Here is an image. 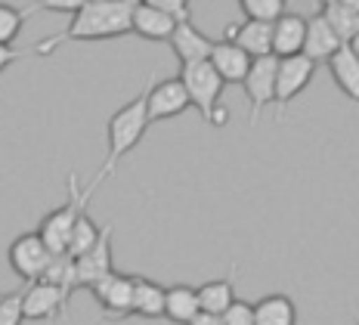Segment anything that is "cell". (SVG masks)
Instances as JSON below:
<instances>
[{"label": "cell", "instance_id": "3957f363", "mask_svg": "<svg viewBox=\"0 0 359 325\" xmlns=\"http://www.w3.org/2000/svg\"><path fill=\"white\" fill-rule=\"evenodd\" d=\"M102 180H93L87 189H81L78 186V173H69V201H65L62 208H56V211H50L47 217L41 220V230H37V236H41V241L47 245V251L59 257V254H65V248H69V236H72V226L74 220H78V214L81 211H87V201H90V195L96 192V186H100Z\"/></svg>", "mask_w": 359, "mask_h": 325}, {"label": "cell", "instance_id": "7a4b0ae2", "mask_svg": "<svg viewBox=\"0 0 359 325\" xmlns=\"http://www.w3.org/2000/svg\"><path fill=\"white\" fill-rule=\"evenodd\" d=\"M155 84V72L146 78L143 90H140L137 96H133L127 105L115 112V115L109 118L106 124V140H109V155H106V164H102L100 177L96 180H106L111 171H115V164L121 161L124 155H130L133 149H137V142L146 137L149 131V115H146V100H149V87Z\"/></svg>", "mask_w": 359, "mask_h": 325}, {"label": "cell", "instance_id": "d6986e66", "mask_svg": "<svg viewBox=\"0 0 359 325\" xmlns=\"http://www.w3.org/2000/svg\"><path fill=\"white\" fill-rule=\"evenodd\" d=\"M170 47H174L177 59L183 65H192V62H205L208 56H211V37L201 34L192 22H183V25L174 28V34H170Z\"/></svg>", "mask_w": 359, "mask_h": 325}, {"label": "cell", "instance_id": "5b68a950", "mask_svg": "<svg viewBox=\"0 0 359 325\" xmlns=\"http://www.w3.org/2000/svg\"><path fill=\"white\" fill-rule=\"evenodd\" d=\"M319 65H313L306 56H288V59H279L276 65V93H273V105H276V121L285 118L291 100L306 90L313 78H316Z\"/></svg>", "mask_w": 359, "mask_h": 325}, {"label": "cell", "instance_id": "9a60e30c", "mask_svg": "<svg viewBox=\"0 0 359 325\" xmlns=\"http://www.w3.org/2000/svg\"><path fill=\"white\" fill-rule=\"evenodd\" d=\"M306 19V28H304V47H301V56H306L313 65H323L332 59V53L341 47V41L334 37V32L325 25L323 16H304Z\"/></svg>", "mask_w": 359, "mask_h": 325}, {"label": "cell", "instance_id": "cb8c5ba5", "mask_svg": "<svg viewBox=\"0 0 359 325\" xmlns=\"http://www.w3.org/2000/svg\"><path fill=\"white\" fill-rule=\"evenodd\" d=\"M100 232H102V226H96L93 217H90L87 211H81L78 220H74V226H72V236H69V248H65V254H69L72 260H78L81 254H87L90 248L96 245Z\"/></svg>", "mask_w": 359, "mask_h": 325}, {"label": "cell", "instance_id": "ac0fdd59", "mask_svg": "<svg viewBox=\"0 0 359 325\" xmlns=\"http://www.w3.org/2000/svg\"><path fill=\"white\" fill-rule=\"evenodd\" d=\"M211 69L220 74L223 84H242L245 72H248L251 59L245 56L236 44H226V41H214L211 44V56H208Z\"/></svg>", "mask_w": 359, "mask_h": 325}, {"label": "cell", "instance_id": "83f0119b", "mask_svg": "<svg viewBox=\"0 0 359 325\" xmlns=\"http://www.w3.org/2000/svg\"><path fill=\"white\" fill-rule=\"evenodd\" d=\"M223 325H254V313H251V304L248 300H233V304L226 307V313L220 316Z\"/></svg>", "mask_w": 359, "mask_h": 325}, {"label": "cell", "instance_id": "5bb4252c", "mask_svg": "<svg viewBox=\"0 0 359 325\" xmlns=\"http://www.w3.org/2000/svg\"><path fill=\"white\" fill-rule=\"evenodd\" d=\"M174 22H170L152 0H137L130 13V32L146 37V41H170L174 34Z\"/></svg>", "mask_w": 359, "mask_h": 325}, {"label": "cell", "instance_id": "52a82bcc", "mask_svg": "<svg viewBox=\"0 0 359 325\" xmlns=\"http://www.w3.org/2000/svg\"><path fill=\"white\" fill-rule=\"evenodd\" d=\"M6 257H10L13 273L19 279H25V282H37L41 273L47 270V263L53 260V254L47 251V245L41 241L37 232H22V236H16Z\"/></svg>", "mask_w": 359, "mask_h": 325}, {"label": "cell", "instance_id": "f546056e", "mask_svg": "<svg viewBox=\"0 0 359 325\" xmlns=\"http://www.w3.org/2000/svg\"><path fill=\"white\" fill-rule=\"evenodd\" d=\"M28 50H16V47H0V72L10 69L13 62H19L22 56H25Z\"/></svg>", "mask_w": 359, "mask_h": 325}, {"label": "cell", "instance_id": "d4e9b609", "mask_svg": "<svg viewBox=\"0 0 359 325\" xmlns=\"http://www.w3.org/2000/svg\"><path fill=\"white\" fill-rule=\"evenodd\" d=\"M238 10H242L245 19L273 25L276 19H282L288 13V4L285 0H238Z\"/></svg>", "mask_w": 359, "mask_h": 325}, {"label": "cell", "instance_id": "7c38bea8", "mask_svg": "<svg viewBox=\"0 0 359 325\" xmlns=\"http://www.w3.org/2000/svg\"><path fill=\"white\" fill-rule=\"evenodd\" d=\"M223 41L236 44V47L242 50L248 59L273 56V53H269V44H273V25H264V22H251V19L229 22Z\"/></svg>", "mask_w": 359, "mask_h": 325}, {"label": "cell", "instance_id": "6da1fadb", "mask_svg": "<svg viewBox=\"0 0 359 325\" xmlns=\"http://www.w3.org/2000/svg\"><path fill=\"white\" fill-rule=\"evenodd\" d=\"M137 0H87L78 6V13L62 32L37 41L28 53L50 56L65 41H109V37L130 34V13Z\"/></svg>", "mask_w": 359, "mask_h": 325}, {"label": "cell", "instance_id": "ffe728a7", "mask_svg": "<svg viewBox=\"0 0 359 325\" xmlns=\"http://www.w3.org/2000/svg\"><path fill=\"white\" fill-rule=\"evenodd\" d=\"M254 325H297V307L288 294H264L251 304Z\"/></svg>", "mask_w": 359, "mask_h": 325}, {"label": "cell", "instance_id": "8fae6325", "mask_svg": "<svg viewBox=\"0 0 359 325\" xmlns=\"http://www.w3.org/2000/svg\"><path fill=\"white\" fill-rule=\"evenodd\" d=\"M109 273H115V263H111V226H102L96 245L74 260V282H78V288H90L96 279Z\"/></svg>", "mask_w": 359, "mask_h": 325}, {"label": "cell", "instance_id": "484cf974", "mask_svg": "<svg viewBox=\"0 0 359 325\" xmlns=\"http://www.w3.org/2000/svg\"><path fill=\"white\" fill-rule=\"evenodd\" d=\"M22 25H25V10L13 4H0V47H13Z\"/></svg>", "mask_w": 359, "mask_h": 325}, {"label": "cell", "instance_id": "277c9868", "mask_svg": "<svg viewBox=\"0 0 359 325\" xmlns=\"http://www.w3.org/2000/svg\"><path fill=\"white\" fill-rule=\"evenodd\" d=\"M180 84H183L186 90V96H189V105H196L198 109V115L205 118V121H211L214 115V109L220 105L223 100V81H220V74H217L211 69V62H192V65H183L180 69Z\"/></svg>", "mask_w": 359, "mask_h": 325}, {"label": "cell", "instance_id": "44dd1931", "mask_svg": "<svg viewBox=\"0 0 359 325\" xmlns=\"http://www.w3.org/2000/svg\"><path fill=\"white\" fill-rule=\"evenodd\" d=\"M164 313V285L152 279L133 276V298H130V316L140 319H161Z\"/></svg>", "mask_w": 359, "mask_h": 325}, {"label": "cell", "instance_id": "4fadbf2b", "mask_svg": "<svg viewBox=\"0 0 359 325\" xmlns=\"http://www.w3.org/2000/svg\"><path fill=\"white\" fill-rule=\"evenodd\" d=\"M332 81L338 84V90L350 100L359 96V53H356V44H341L338 50L332 53V59L325 62Z\"/></svg>", "mask_w": 359, "mask_h": 325}, {"label": "cell", "instance_id": "9c48e42d", "mask_svg": "<svg viewBox=\"0 0 359 325\" xmlns=\"http://www.w3.org/2000/svg\"><path fill=\"white\" fill-rule=\"evenodd\" d=\"M22 300V319H56L69 310V294L47 282H28L25 291H19Z\"/></svg>", "mask_w": 359, "mask_h": 325}, {"label": "cell", "instance_id": "4316f807", "mask_svg": "<svg viewBox=\"0 0 359 325\" xmlns=\"http://www.w3.org/2000/svg\"><path fill=\"white\" fill-rule=\"evenodd\" d=\"M155 6L168 16L174 25H183V22H189L192 19V4L189 0H152Z\"/></svg>", "mask_w": 359, "mask_h": 325}, {"label": "cell", "instance_id": "30bf717a", "mask_svg": "<svg viewBox=\"0 0 359 325\" xmlns=\"http://www.w3.org/2000/svg\"><path fill=\"white\" fill-rule=\"evenodd\" d=\"M186 109H189V96H186V90L177 78L155 81V84L149 87V100H146L149 124H155V121H170V118L183 115Z\"/></svg>", "mask_w": 359, "mask_h": 325}, {"label": "cell", "instance_id": "2e32d148", "mask_svg": "<svg viewBox=\"0 0 359 325\" xmlns=\"http://www.w3.org/2000/svg\"><path fill=\"white\" fill-rule=\"evenodd\" d=\"M325 25L334 32L341 44H356L359 37V4L356 0H325L323 13Z\"/></svg>", "mask_w": 359, "mask_h": 325}, {"label": "cell", "instance_id": "1f68e13d", "mask_svg": "<svg viewBox=\"0 0 359 325\" xmlns=\"http://www.w3.org/2000/svg\"><path fill=\"white\" fill-rule=\"evenodd\" d=\"M226 121H229V112L223 109V105H217V109H214V115H211V121H208V124H214V127H226Z\"/></svg>", "mask_w": 359, "mask_h": 325}, {"label": "cell", "instance_id": "603a6c76", "mask_svg": "<svg viewBox=\"0 0 359 325\" xmlns=\"http://www.w3.org/2000/svg\"><path fill=\"white\" fill-rule=\"evenodd\" d=\"M196 313H198V294L192 285H170V288H164L161 319H170L177 325H189V319Z\"/></svg>", "mask_w": 359, "mask_h": 325}, {"label": "cell", "instance_id": "e0dca14e", "mask_svg": "<svg viewBox=\"0 0 359 325\" xmlns=\"http://www.w3.org/2000/svg\"><path fill=\"white\" fill-rule=\"evenodd\" d=\"M304 28H306V19L297 16V13H285L282 19H276L273 22V44H269V53H273L276 59L301 56Z\"/></svg>", "mask_w": 359, "mask_h": 325}, {"label": "cell", "instance_id": "ba28073f", "mask_svg": "<svg viewBox=\"0 0 359 325\" xmlns=\"http://www.w3.org/2000/svg\"><path fill=\"white\" fill-rule=\"evenodd\" d=\"M90 294L100 300L102 313L109 319H127L130 316V298H133V276H124L115 270V273L96 279L90 285Z\"/></svg>", "mask_w": 359, "mask_h": 325}, {"label": "cell", "instance_id": "f1b7e54d", "mask_svg": "<svg viewBox=\"0 0 359 325\" xmlns=\"http://www.w3.org/2000/svg\"><path fill=\"white\" fill-rule=\"evenodd\" d=\"M0 325H22V300H19V291L4 294V300H0Z\"/></svg>", "mask_w": 359, "mask_h": 325}, {"label": "cell", "instance_id": "4dcf8cb0", "mask_svg": "<svg viewBox=\"0 0 359 325\" xmlns=\"http://www.w3.org/2000/svg\"><path fill=\"white\" fill-rule=\"evenodd\" d=\"M189 325H223V319L220 316H214V313H201L198 310V313L189 319Z\"/></svg>", "mask_w": 359, "mask_h": 325}, {"label": "cell", "instance_id": "d6a6232c", "mask_svg": "<svg viewBox=\"0 0 359 325\" xmlns=\"http://www.w3.org/2000/svg\"><path fill=\"white\" fill-rule=\"evenodd\" d=\"M0 300H4V294H0Z\"/></svg>", "mask_w": 359, "mask_h": 325}, {"label": "cell", "instance_id": "7402d4cb", "mask_svg": "<svg viewBox=\"0 0 359 325\" xmlns=\"http://www.w3.org/2000/svg\"><path fill=\"white\" fill-rule=\"evenodd\" d=\"M236 270H229L226 279H211V282L198 285L196 294H198V310L201 313H214V316H223L226 307L236 300Z\"/></svg>", "mask_w": 359, "mask_h": 325}, {"label": "cell", "instance_id": "8992f818", "mask_svg": "<svg viewBox=\"0 0 359 325\" xmlns=\"http://www.w3.org/2000/svg\"><path fill=\"white\" fill-rule=\"evenodd\" d=\"M276 65L279 59L276 56H260V59H251L248 72L242 78V87H245V96H248V105H251V127L260 121V115L266 112V105H273V93H276Z\"/></svg>", "mask_w": 359, "mask_h": 325}]
</instances>
